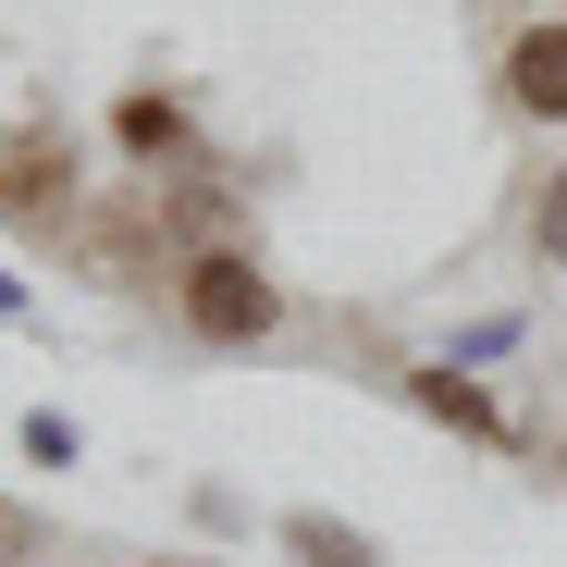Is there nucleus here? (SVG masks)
I'll use <instances>...</instances> for the list:
<instances>
[{"instance_id": "nucleus-1", "label": "nucleus", "mask_w": 567, "mask_h": 567, "mask_svg": "<svg viewBox=\"0 0 567 567\" xmlns=\"http://www.w3.org/2000/svg\"><path fill=\"white\" fill-rule=\"evenodd\" d=\"M173 309H185L198 346H259V333L284 321V284H271L247 247H198V259L173 271Z\"/></svg>"}, {"instance_id": "nucleus-2", "label": "nucleus", "mask_w": 567, "mask_h": 567, "mask_svg": "<svg viewBox=\"0 0 567 567\" xmlns=\"http://www.w3.org/2000/svg\"><path fill=\"white\" fill-rule=\"evenodd\" d=\"M0 210H13V223H62L74 210V148H50V136L0 148Z\"/></svg>"}, {"instance_id": "nucleus-3", "label": "nucleus", "mask_w": 567, "mask_h": 567, "mask_svg": "<svg viewBox=\"0 0 567 567\" xmlns=\"http://www.w3.org/2000/svg\"><path fill=\"white\" fill-rule=\"evenodd\" d=\"M506 100L530 124H567V25H518L506 38Z\"/></svg>"}, {"instance_id": "nucleus-4", "label": "nucleus", "mask_w": 567, "mask_h": 567, "mask_svg": "<svg viewBox=\"0 0 567 567\" xmlns=\"http://www.w3.org/2000/svg\"><path fill=\"white\" fill-rule=\"evenodd\" d=\"M408 395H420V408H432L444 432H468V444H506V420H494V395L468 383L456 358H432V370H408Z\"/></svg>"}, {"instance_id": "nucleus-5", "label": "nucleus", "mask_w": 567, "mask_h": 567, "mask_svg": "<svg viewBox=\"0 0 567 567\" xmlns=\"http://www.w3.org/2000/svg\"><path fill=\"white\" fill-rule=\"evenodd\" d=\"M284 555H297V567H383V543H370V530H346V518H321V506H297V518H284Z\"/></svg>"}, {"instance_id": "nucleus-6", "label": "nucleus", "mask_w": 567, "mask_h": 567, "mask_svg": "<svg viewBox=\"0 0 567 567\" xmlns=\"http://www.w3.org/2000/svg\"><path fill=\"white\" fill-rule=\"evenodd\" d=\"M112 136H124V148H136V161H173V148H185V112H173V100H161V86H136V100H124V112H112Z\"/></svg>"}, {"instance_id": "nucleus-7", "label": "nucleus", "mask_w": 567, "mask_h": 567, "mask_svg": "<svg viewBox=\"0 0 567 567\" xmlns=\"http://www.w3.org/2000/svg\"><path fill=\"white\" fill-rule=\"evenodd\" d=\"M530 247H543V271H567V173L543 185V210H530Z\"/></svg>"}, {"instance_id": "nucleus-8", "label": "nucleus", "mask_w": 567, "mask_h": 567, "mask_svg": "<svg viewBox=\"0 0 567 567\" xmlns=\"http://www.w3.org/2000/svg\"><path fill=\"white\" fill-rule=\"evenodd\" d=\"M25 456H38V468H74V420H62V408H25Z\"/></svg>"}, {"instance_id": "nucleus-9", "label": "nucleus", "mask_w": 567, "mask_h": 567, "mask_svg": "<svg viewBox=\"0 0 567 567\" xmlns=\"http://www.w3.org/2000/svg\"><path fill=\"white\" fill-rule=\"evenodd\" d=\"M13 309H25V284H13V271H0V321H13Z\"/></svg>"}]
</instances>
